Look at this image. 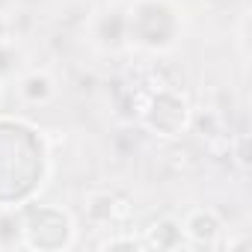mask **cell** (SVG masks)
Masks as SVG:
<instances>
[{
    "mask_svg": "<svg viewBox=\"0 0 252 252\" xmlns=\"http://www.w3.org/2000/svg\"><path fill=\"white\" fill-rule=\"evenodd\" d=\"M155 15L149 12L146 0H137L131 12L125 15V27H128V39L146 51H169L178 36V12L169 6V0H155Z\"/></svg>",
    "mask_w": 252,
    "mask_h": 252,
    "instance_id": "obj_1",
    "label": "cell"
},
{
    "mask_svg": "<svg viewBox=\"0 0 252 252\" xmlns=\"http://www.w3.org/2000/svg\"><path fill=\"white\" fill-rule=\"evenodd\" d=\"M83 211H86V220L98 228L116 222V193L110 190H92L83 202Z\"/></svg>",
    "mask_w": 252,
    "mask_h": 252,
    "instance_id": "obj_7",
    "label": "cell"
},
{
    "mask_svg": "<svg viewBox=\"0 0 252 252\" xmlns=\"http://www.w3.org/2000/svg\"><path fill=\"white\" fill-rule=\"evenodd\" d=\"M24 246L30 249H65L74 243V222L54 205H30L18 214Z\"/></svg>",
    "mask_w": 252,
    "mask_h": 252,
    "instance_id": "obj_2",
    "label": "cell"
},
{
    "mask_svg": "<svg viewBox=\"0 0 252 252\" xmlns=\"http://www.w3.org/2000/svg\"><path fill=\"white\" fill-rule=\"evenodd\" d=\"M140 122L158 137H178L190 128L193 110L178 89H163V92H152V101Z\"/></svg>",
    "mask_w": 252,
    "mask_h": 252,
    "instance_id": "obj_3",
    "label": "cell"
},
{
    "mask_svg": "<svg viewBox=\"0 0 252 252\" xmlns=\"http://www.w3.org/2000/svg\"><path fill=\"white\" fill-rule=\"evenodd\" d=\"M181 228H184V237L193 240V243H199V246H220L222 231H225L222 220H220L217 211H211V208H196V211H190V214L184 217Z\"/></svg>",
    "mask_w": 252,
    "mask_h": 252,
    "instance_id": "obj_4",
    "label": "cell"
},
{
    "mask_svg": "<svg viewBox=\"0 0 252 252\" xmlns=\"http://www.w3.org/2000/svg\"><path fill=\"white\" fill-rule=\"evenodd\" d=\"M18 95H21L24 104L39 107V104H48L57 95V83L48 71H30L18 80Z\"/></svg>",
    "mask_w": 252,
    "mask_h": 252,
    "instance_id": "obj_6",
    "label": "cell"
},
{
    "mask_svg": "<svg viewBox=\"0 0 252 252\" xmlns=\"http://www.w3.org/2000/svg\"><path fill=\"white\" fill-rule=\"evenodd\" d=\"M234 146H237V166L246 169V137H237Z\"/></svg>",
    "mask_w": 252,
    "mask_h": 252,
    "instance_id": "obj_10",
    "label": "cell"
},
{
    "mask_svg": "<svg viewBox=\"0 0 252 252\" xmlns=\"http://www.w3.org/2000/svg\"><path fill=\"white\" fill-rule=\"evenodd\" d=\"M187 237H184V228L178 220L172 217H160L155 220L149 228H146V237H143V246H152V249H178L184 246Z\"/></svg>",
    "mask_w": 252,
    "mask_h": 252,
    "instance_id": "obj_5",
    "label": "cell"
},
{
    "mask_svg": "<svg viewBox=\"0 0 252 252\" xmlns=\"http://www.w3.org/2000/svg\"><path fill=\"white\" fill-rule=\"evenodd\" d=\"M15 65H18V51L9 39H0V80H6L15 74Z\"/></svg>",
    "mask_w": 252,
    "mask_h": 252,
    "instance_id": "obj_8",
    "label": "cell"
},
{
    "mask_svg": "<svg viewBox=\"0 0 252 252\" xmlns=\"http://www.w3.org/2000/svg\"><path fill=\"white\" fill-rule=\"evenodd\" d=\"M9 3H12V0H0V15H3V12L9 9Z\"/></svg>",
    "mask_w": 252,
    "mask_h": 252,
    "instance_id": "obj_11",
    "label": "cell"
},
{
    "mask_svg": "<svg viewBox=\"0 0 252 252\" xmlns=\"http://www.w3.org/2000/svg\"><path fill=\"white\" fill-rule=\"evenodd\" d=\"M101 246H110V249H116V246H143V240H134V237H107Z\"/></svg>",
    "mask_w": 252,
    "mask_h": 252,
    "instance_id": "obj_9",
    "label": "cell"
}]
</instances>
